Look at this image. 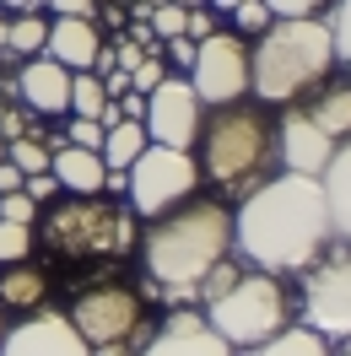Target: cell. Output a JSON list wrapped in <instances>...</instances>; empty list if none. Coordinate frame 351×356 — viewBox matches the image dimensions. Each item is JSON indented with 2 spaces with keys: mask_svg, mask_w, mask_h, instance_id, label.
<instances>
[{
  "mask_svg": "<svg viewBox=\"0 0 351 356\" xmlns=\"http://www.w3.org/2000/svg\"><path fill=\"white\" fill-rule=\"evenodd\" d=\"M329 205L319 178L281 173L265 178L260 189H249L233 211V248L265 275L308 270L329 248Z\"/></svg>",
  "mask_w": 351,
  "mask_h": 356,
  "instance_id": "6da1fadb",
  "label": "cell"
},
{
  "mask_svg": "<svg viewBox=\"0 0 351 356\" xmlns=\"http://www.w3.org/2000/svg\"><path fill=\"white\" fill-rule=\"evenodd\" d=\"M233 254V211L221 200H184L168 216H157L141 238V265L157 291L178 302L200 297V281Z\"/></svg>",
  "mask_w": 351,
  "mask_h": 356,
  "instance_id": "7a4b0ae2",
  "label": "cell"
},
{
  "mask_svg": "<svg viewBox=\"0 0 351 356\" xmlns=\"http://www.w3.org/2000/svg\"><path fill=\"white\" fill-rule=\"evenodd\" d=\"M329 70H335V44L325 17L270 22L260 33V49H249V87L270 108L303 103V92L325 87Z\"/></svg>",
  "mask_w": 351,
  "mask_h": 356,
  "instance_id": "3957f363",
  "label": "cell"
},
{
  "mask_svg": "<svg viewBox=\"0 0 351 356\" xmlns=\"http://www.w3.org/2000/svg\"><path fill=\"white\" fill-rule=\"evenodd\" d=\"M195 152L200 178H211L221 195L243 200L276 168V124L254 103H227V108H211V119H200Z\"/></svg>",
  "mask_w": 351,
  "mask_h": 356,
  "instance_id": "277c9868",
  "label": "cell"
},
{
  "mask_svg": "<svg viewBox=\"0 0 351 356\" xmlns=\"http://www.w3.org/2000/svg\"><path fill=\"white\" fill-rule=\"evenodd\" d=\"M135 216L130 205H114L103 195H65L44 211V248L54 259L70 265H92V259H125L135 248Z\"/></svg>",
  "mask_w": 351,
  "mask_h": 356,
  "instance_id": "5b68a950",
  "label": "cell"
},
{
  "mask_svg": "<svg viewBox=\"0 0 351 356\" xmlns=\"http://www.w3.org/2000/svg\"><path fill=\"white\" fill-rule=\"evenodd\" d=\"M205 324L233 346V351H249L270 334H281L292 324V297H286L281 275H265V270H238L217 297L200 302Z\"/></svg>",
  "mask_w": 351,
  "mask_h": 356,
  "instance_id": "8992f818",
  "label": "cell"
},
{
  "mask_svg": "<svg viewBox=\"0 0 351 356\" xmlns=\"http://www.w3.org/2000/svg\"><path fill=\"white\" fill-rule=\"evenodd\" d=\"M200 189V168H195V152H173V146H146L125 168V195H130V211L135 216H168L173 205L195 200Z\"/></svg>",
  "mask_w": 351,
  "mask_h": 356,
  "instance_id": "52a82bcc",
  "label": "cell"
},
{
  "mask_svg": "<svg viewBox=\"0 0 351 356\" xmlns=\"http://www.w3.org/2000/svg\"><path fill=\"white\" fill-rule=\"evenodd\" d=\"M65 318L92 351H119V346H130L135 334H141L146 302H141V291H130L125 281H98V286L76 291V302H70Z\"/></svg>",
  "mask_w": 351,
  "mask_h": 356,
  "instance_id": "ba28073f",
  "label": "cell"
},
{
  "mask_svg": "<svg viewBox=\"0 0 351 356\" xmlns=\"http://www.w3.org/2000/svg\"><path fill=\"white\" fill-rule=\"evenodd\" d=\"M303 324L325 340H351V243L335 254H319L303 270Z\"/></svg>",
  "mask_w": 351,
  "mask_h": 356,
  "instance_id": "9c48e42d",
  "label": "cell"
},
{
  "mask_svg": "<svg viewBox=\"0 0 351 356\" xmlns=\"http://www.w3.org/2000/svg\"><path fill=\"white\" fill-rule=\"evenodd\" d=\"M189 87H195L200 108H227L249 97V44L243 33H211L195 44V65H189Z\"/></svg>",
  "mask_w": 351,
  "mask_h": 356,
  "instance_id": "30bf717a",
  "label": "cell"
},
{
  "mask_svg": "<svg viewBox=\"0 0 351 356\" xmlns=\"http://www.w3.org/2000/svg\"><path fill=\"white\" fill-rule=\"evenodd\" d=\"M200 108L195 87H189V76H162L152 92H146V113H141V130L152 146H173V152H195V135H200Z\"/></svg>",
  "mask_w": 351,
  "mask_h": 356,
  "instance_id": "8fae6325",
  "label": "cell"
},
{
  "mask_svg": "<svg viewBox=\"0 0 351 356\" xmlns=\"http://www.w3.org/2000/svg\"><path fill=\"white\" fill-rule=\"evenodd\" d=\"M329 156H335V140L308 119L303 103H286L276 119V162H286V173L319 178L329 168Z\"/></svg>",
  "mask_w": 351,
  "mask_h": 356,
  "instance_id": "7c38bea8",
  "label": "cell"
},
{
  "mask_svg": "<svg viewBox=\"0 0 351 356\" xmlns=\"http://www.w3.org/2000/svg\"><path fill=\"white\" fill-rule=\"evenodd\" d=\"M0 356H92V346L81 334L70 330L65 313H27L22 324H11V330L0 334Z\"/></svg>",
  "mask_w": 351,
  "mask_h": 356,
  "instance_id": "4fadbf2b",
  "label": "cell"
},
{
  "mask_svg": "<svg viewBox=\"0 0 351 356\" xmlns=\"http://www.w3.org/2000/svg\"><path fill=\"white\" fill-rule=\"evenodd\" d=\"M135 356H238V351L205 324L200 308H178V313H168V318L157 324V334Z\"/></svg>",
  "mask_w": 351,
  "mask_h": 356,
  "instance_id": "5bb4252c",
  "label": "cell"
},
{
  "mask_svg": "<svg viewBox=\"0 0 351 356\" xmlns=\"http://www.w3.org/2000/svg\"><path fill=\"white\" fill-rule=\"evenodd\" d=\"M98 49H103V33H98V22H92V17H54V22H49L44 54L54 60V65H65V70H92Z\"/></svg>",
  "mask_w": 351,
  "mask_h": 356,
  "instance_id": "9a60e30c",
  "label": "cell"
},
{
  "mask_svg": "<svg viewBox=\"0 0 351 356\" xmlns=\"http://www.w3.org/2000/svg\"><path fill=\"white\" fill-rule=\"evenodd\" d=\"M17 92H22V103L33 113H65L70 108V70L54 65L49 54H33L17 76Z\"/></svg>",
  "mask_w": 351,
  "mask_h": 356,
  "instance_id": "2e32d148",
  "label": "cell"
},
{
  "mask_svg": "<svg viewBox=\"0 0 351 356\" xmlns=\"http://www.w3.org/2000/svg\"><path fill=\"white\" fill-rule=\"evenodd\" d=\"M49 173H54V184H60L65 195H103V184H109L103 156L81 152V146H65V140L49 152Z\"/></svg>",
  "mask_w": 351,
  "mask_h": 356,
  "instance_id": "e0dca14e",
  "label": "cell"
},
{
  "mask_svg": "<svg viewBox=\"0 0 351 356\" xmlns=\"http://www.w3.org/2000/svg\"><path fill=\"white\" fill-rule=\"evenodd\" d=\"M319 189H325V205H329V232L351 243V140L335 146L329 168L319 173Z\"/></svg>",
  "mask_w": 351,
  "mask_h": 356,
  "instance_id": "ac0fdd59",
  "label": "cell"
},
{
  "mask_svg": "<svg viewBox=\"0 0 351 356\" xmlns=\"http://www.w3.org/2000/svg\"><path fill=\"white\" fill-rule=\"evenodd\" d=\"M44 297H49V281H44V270H38V265H6V270H0V313H6V308L38 313V308H44Z\"/></svg>",
  "mask_w": 351,
  "mask_h": 356,
  "instance_id": "d6986e66",
  "label": "cell"
},
{
  "mask_svg": "<svg viewBox=\"0 0 351 356\" xmlns=\"http://www.w3.org/2000/svg\"><path fill=\"white\" fill-rule=\"evenodd\" d=\"M308 119L319 124V130L341 146V135H351V81H335V87H325L313 103H303Z\"/></svg>",
  "mask_w": 351,
  "mask_h": 356,
  "instance_id": "ffe728a7",
  "label": "cell"
},
{
  "mask_svg": "<svg viewBox=\"0 0 351 356\" xmlns=\"http://www.w3.org/2000/svg\"><path fill=\"white\" fill-rule=\"evenodd\" d=\"M146 146H152V140H146V130H141L135 119H119V124H109V130H103L98 156H103V168H109V173H125V168H130Z\"/></svg>",
  "mask_w": 351,
  "mask_h": 356,
  "instance_id": "44dd1931",
  "label": "cell"
},
{
  "mask_svg": "<svg viewBox=\"0 0 351 356\" xmlns=\"http://www.w3.org/2000/svg\"><path fill=\"white\" fill-rule=\"evenodd\" d=\"M243 356H329V340H325V334H313L308 324H286L281 334L249 346Z\"/></svg>",
  "mask_w": 351,
  "mask_h": 356,
  "instance_id": "7402d4cb",
  "label": "cell"
},
{
  "mask_svg": "<svg viewBox=\"0 0 351 356\" xmlns=\"http://www.w3.org/2000/svg\"><path fill=\"white\" fill-rule=\"evenodd\" d=\"M103 108H109V92H103V76L98 70H70V108L76 119H98L103 124Z\"/></svg>",
  "mask_w": 351,
  "mask_h": 356,
  "instance_id": "603a6c76",
  "label": "cell"
},
{
  "mask_svg": "<svg viewBox=\"0 0 351 356\" xmlns=\"http://www.w3.org/2000/svg\"><path fill=\"white\" fill-rule=\"evenodd\" d=\"M44 38H49V22L38 17V11H22L17 22L6 27V49H11V54H22V60L44 54Z\"/></svg>",
  "mask_w": 351,
  "mask_h": 356,
  "instance_id": "cb8c5ba5",
  "label": "cell"
},
{
  "mask_svg": "<svg viewBox=\"0 0 351 356\" xmlns=\"http://www.w3.org/2000/svg\"><path fill=\"white\" fill-rule=\"evenodd\" d=\"M6 162H11L22 178L49 173V146H44V140H33V135H22V140H6Z\"/></svg>",
  "mask_w": 351,
  "mask_h": 356,
  "instance_id": "d4e9b609",
  "label": "cell"
},
{
  "mask_svg": "<svg viewBox=\"0 0 351 356\" xmlns=\"http://www.w3.org/2000/svg\"><path fill=\"white\" fill-rule=\"evenodd\" d=\"M27 254H33V227L0 222V265H22Z\"/></svg>",
  "mask_w": 351,
  "mask_h": 356,
  "instance_id": "484cf974",
  "label": "cell"
},
{
  "mask_svg": "<svg viewBox=\"0 0 351 356\" xmlns=\"http://www.w3.org/2000/svg\"><path fill=\"white\" fill-rule=\"evenodd\" d=\"M184 11H189V6H173V0L152 6V17H146V22H152L157 44H168V38H178V33H184Z\"/></svg>",
  "mask_w": 351,
  "mask_h": 356,
  "instance_id": "4316f807",
  "label": "cell"
},
{
  "mask_svg": "<svg viewBox=\"0 0 351 356\" xmlns=\"http://www.w3.org/2000/svg\"><path fill=\"white\" fill-rule=\"evenodd\" d=\"M329 44H335V60L351 65V0H335L329 11Z\"/></svg>",
  "mask_w": 351,
  "mask_h": 356,
  "instance_id": "83f0119b",
  "label": "cell"
},
{
  "mask_svg": "<svg viewBox=\"0 0 351 356\" xmlns=\"http://www.w3.org/2000/svg\"><path fill=\"white\" fill-rule=\"evenodd\" d=\"M233 22H238V33H265L276 17H270L265 0H243V6H233Z\"/></svg>",
  "mask_w": 351,
  "mask_h": 356,
  "instance_id": "f1b7e54d",
  "label": "cell"
},
{
  "mask_svg": "<svg viewBox=\"0 0 351 356\" xmlns=\"http://www.w3.org/2000/svg\"><path fill=\"white\" fill-rule=\"evenodd\" d=\"M162 76H168V60H157V54H146V60H141V65L130 70V92H141V97H146V92H152L157 81H162Z\"/></svg>",
  "mask_w": 351,
  "mask_h": 356,
  "instance_id": "f546056e",
  "label": "cell"
},
{
  "mask_svg": "<svg viewBox=\"0 0 351 356\" xmlns=\"http://www.w3.org/2000/svg\"><path fill=\"white\" fill-rule=\"evenodd\" d=\"M0 222H22V227H33V222H38V205L27 200L22 189H17V195H0Z\"/></svg>",
  "mask_w": 351,
  "mask_h": 356,
  "instance_id": "4dcf8cb0",
  "label": "cell"
},
{
  "mask_svg": "<svg viewBox=\"0 0 351 356\" xmlns=\"http://www.w3.org/2000/svg\"><path fill=\"white\" fill-rule=\"evenodd\" d=\"M265 6H270L276 22H292V17H319L329 0H265Z\"/></svg>",
  "mask_w": 351,
  "mask_h": 356,
  "instance_id": "1f68e13d",
  "label": "cell"
},
{
  "mask_svg": "<svg viewBox=\"0 0 351 356\" xmlns=\"http://www.w3.org/2000/svg\"><path fill=\"white\" fill-rule=\"evenodd\" d=\"M70 140L65 146H81V152H98V146H103V124H98V119H70Z\"/></svg>",
  "mask_w": 351,
  "mask_h": 356,
  "instance_id": "d6a6232c",
  "label": "cell"
},
{
  "mask_svg": "<svg viewBox=\"0 0 351 356\" xmlns=\"http://www.w3.org/2000/svg\"><path fill=\"white\" fill-rule=\"evenodd\" d=\"M22 195L33 205H49L54 195H60V184H54V173H33V178H22Z\"/></svg>",
  "mask_w": 351,
  "mask_h": 356,
  "instance_id": "836d02e7",
  "label": "cell"
},
{
  "mask_svg": "<svg viewBox=\"0 0 351 356\" xmlns=\"http://www.w3.org/2000/svg\"><path fill=\"white\" fill-rule=\"evenodd\" d=\"M211 33H217V22H211V11H200V6H189V11H184V38H211Z\"/></svg>",
  "mask_w": 351,
  "mask_h": 356,
  "instance_id": "e575fe53",
  "label": "cell"
},
{
  "mask_svg": "<svg viewBox=\"0 0 351 356\" xmlns=\"http://www.w3.org/2000/svg\"><path fill=\"white\" fill-rule=\"evenodd\" d=\"M114 54V70H125V76H130L135 65H141V60H146V49L141 44H130V38H119V49H109Z\"/></svg>",
  "mask_w": 351,
  "mask_h": 356,
  "instance_id": "d590c367",
  "label": "cell"
},
{
  "mask_svg": "<svg viewBox=\"0 0 351 356\" xmlns=\"http://www.w3.org/2000/svg\"><path fill=\"white\" fill-rule=\"evenodd\" d=\"M168 60H173V65H184V76H189V65H195V38H184V33H178V38H168Z\"/></svg>",
  "mask_w": 351,
  "mask_h": 356,
  "instance_id": "8d00e7d4",
  "label": "cell"
},
{
  "mask_svg": "<svg viewBox=\"0 0 351 356\" xmlns=\"http://www.w3.org/2000/svg\"><path fill=\"white\" fill-rule=\"evenodd\" d=\"M130 44H141L146 54L157 49V33H152V22H146V17H135V22H130Z\"/></svg>",
  "mask_w": 351,
  "mask_h": 356,
  "instance_id": "74e56055",
  "label": "cell"
},
{
  "mask_svg": "<svg viewBox=\"0 0 351 356\" xmlns=\"http://www.w3.org/2000/svg\"><path fill=\"white\" fill-rule=\"evenodd\" d=\"M54 17H92V0H49Z\"/></svg>",
  "mask_w": 351,
  "mask_h": 356,
  "instance_id": "f35d334b",
  "label": "cell"
},
{
  "mask_svg": "<svg viewBox=\"0 0 351 356\" xmlns=\"http://www.w3.org/2000/svg\"><path fill=\"white\" fill-rule=\"evenodd\" d=\"M17 189H22V173L11 162H0V195H17Z\"/></svg>",
  "mask_w": 351,
  "mask_h": 356,
  "instance_id": "ab89813d",
  "label": "cell"
},
{
  "mask_svg": "<svg viewBox=\"0 0 351 356\" xmlns=\"http://www.w3.org/2000/svg\"><path fill=\"white\" fill-rule=\"evenodd\" d=\"M0 6H11V11H17V17H22V11H44L49 0H0Z\"/></svg>",
  "mask_w": 351,
  "mask_h": 356,
  "instance_id": "60d3db41",
  "label": "cell"
},
{
  "mask_svg": "<svg viewBox=\"0 0 351 356\" xmlns=\"http://www.w3.org/2000/svg\"><path fill=\"white\" fill-rule=\"evenodd\" d=\"M211 6H221V11H233V6H243V0H211Z\"/></svg>",
  "mask_w": 351,
  "mask_h": 356,
  "instance_id": "b9f144b4",
  "label": "cell"
},
{
  "mask_svg": "<svg viewBox=\"0 0 351 356\" xmlns=\"http://www.w3.org/2000/svg\"><path fill=\"white\" fill-rule=\"evenodd\" d=\"M329 356H351V340H346V351H329Z\"/></svg>",
  "mask_w": 351,
  "mask_h": 356,
  "instance_id": "7bdbcfd3",
  "label": "cell"
},
{
  "mask_svg": "<svg viewBox=\"0 0 351 356\" xmlns=\"http://www.w3.org/2000/svg\"><path fill=\"white\" fill-rule=\"evenodd\" d=\"M173 6H200V0H173Z\"/></svg>",
  "mask_w": 351,
  "mask_h": 356,
  "instance_id": "ee69618b",
  "label": "cell"
},
{
  "mask_svg": "<svg viewBox=\"0 0 351 356\" xmlns=\"http://www.w3.org/2000/svg\"><path fill=\"white\" fill-rule=\"evenodd\" d=\"M92 356H119V351H92Z\"/></svg>",
  "mask_w": 351,
  "mask_h": 356,
  "instance_id": "f6af8a7d",
  "label": "cell"
},
{
  "mask_svg": "<svg viewBox=\"0 0 351 356\" xmlns=\"http://www.w3.org/2000/svg\"><path fill=\"white\" fill-rule=\"evenodd\" d=\"M0 162H6V140H0Z\"/></svg>",
  "mask_w": 351,
  "mask_h": 356,
  "instance_id": "bcb514c9",
  "label": "cell"
},
{
  "mask_svg": "<svg viewBox=\"0 0 351 356\" xmlns=\"http://www.w3.org/2000/svg\"><path fill=\"white\" fill-rule=\"evenodd\" d=\"M0 334H6V313H0Z\"/></svg>",
  "mask_w": 351,
  "mask_h": 356,
  "instance_id": "7dc6e473",
  "label": "cell"
}]
</instances>
